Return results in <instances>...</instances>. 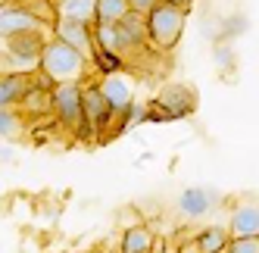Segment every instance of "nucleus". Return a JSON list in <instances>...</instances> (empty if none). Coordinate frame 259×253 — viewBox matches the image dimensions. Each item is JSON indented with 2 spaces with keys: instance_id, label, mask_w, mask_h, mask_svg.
Here are the masks:
<instances>
[{
  "instance_id": "nucleus-18",
  "label": "nucleus",
  "mask_w": 259,
  "mask_h": 253,
  "mask_svg": "<svg viewBox=\"0 0 259 253\" xmlns=\"http://www.w3.org/2000/svg\"><path fill=\"white\" fill-rule=\"evenodd\" d=\"M57 16L94 22V0H57Z\"/></svg>"
},
{
  "instance_id": "nucleus-2",
  "label": "nucleus",
  "mask_w": 259,
  "mask_h": 253,
  "mask_svg": "<svg viewBox=\"0 0 259 253\" xmlns=\"http://www.w3.org/2000/svg\"><path fill=\"white\" fill-rule=\"evenodd\" d=\"M184 25H188V10L159 0V4L147 13V38H150V47L162 50V53L175 50V44L184 34Z\"/></svg>"
},
{
  "instance_id": "nucleus-6",
  "label": "nucleus",
  "mask_w": 259,
  "mask_h": 253,
  "mask_svg": "<svg viewBox=\"0 0 259 253\" xmlns=\"http://www.w3.org/2000/svg\"><path fill=\"white\" fill-rule=\"evenodd\" d=\"M47 38H50V34H44L41 28H38V31L13 34V38H4V41H7V57L19 66L22 72H25V69H38V66H41V50H44Z\"/></svg>"
},
{
  "instance_id": "nucleus-26",
  "label": "nucleus",
  "mask_w": 259,
  "mask_h": 253,
  "mask_svg": "<svg viewBox=\"0 0 259 253\" xmlns=\"http://www.w3.org/2000/svg\"><path fill=\"white\" fill-rule=\"evenodd\" d=\"M97 253H103V250H97Z\"/></svg>"
},
{
  "instance_id": "nucleus-22",
  "label": "nucleus",
  "mask_w": 259,
  "mask_h": 253,
  "mask_svg": "<svg viewBox=\"0 0 259 253\" xmlns=\"http://www.w3.org/2000/svg\"><path fill=\"white\" fill-rule=\"evenodd\" d=\"M128 4H132V10L135 13H141V16H147V13H150L156 4H159V0H128Z\"/></svg>"
},
{
  "instance_id": "nucleus-13",
  "label": "nucleus",
  "mask_w": 259,
  "mask_h": 253,
  "mask_svg": "<svg viewBox=\"0 0 259 253\" xmlns=\"http://www.w3.org/2000/svg\"><path fill=\"white\" fill-rule=\"evenodd\" d=\"M156 250V231L141 222L132 228H122V238H119V253H153Z\"/></svg>"
},
{
  "instance_id": "nucleus-12",
  "label": "nucleus",
  "mask_w": 259,
  "mask_h": 253,
  "mask_svg": "<svg viewBox=\"0 0 259 253\" xmlns=\"http://www.w3.org/2000/svg\"><path fill=\"white\" fill-rule=\"evenodd\" d=\"M34 85V78H28V72H0V106H19L22 97L28 94V88Z\"/></svg>"
},
{
  "instance_id": "nucleus-5",
  "label": "nucleus",
  "mask_w": 259,
  "mask_h": 253,
  "mask_svg": "<svg viewBox=\"0 0 259 253\" xmlns=\"http://www.w3.org/2000/svg\"><path fill=\"white\" fill-rule=\"evenodd\" d=\"M153 103H156L172 122H178V119H188V116L197 113V91H194L191 85L172 81V85H162V88H159V94H156Z\"/></svg>"
},
{
  "instance_id": "nucleus-15",
  "label": "nucleus",
  "mask_w": 259,
  "mask_h": 253,
  "mask_svg": "<svg viewBox=\"0 0 259 253\" xmlns=\"http://www.w3.org/2000/svg\"><path fill=\"white\" fill-rule=\"evenodd\" d=\"M228 241H231V231L222 225H209L197 234L200 253H228Z\"/></svg>"
},
{
  "instance_id": "nucleus-14",
  "label": "nucleus",
  "mask_w": 259,
  "mask_h": 253,
  "mask_svg": "<svg viewBox=\"0 0 259 253\" xmlns=\"http://www.w3.org/2000/svg\"><path fill=\"white\" fill-rule=\"evenodd\" d=\"M228 231L231 238L259 234V203H237L228 216Z\"/></svg>"
},
{
  "instance_id": "nucleus-3",
  "label": "nucleus",
  "mask_w": 259,
  "mask_h": 253,
  "mask_svg": "<svg viewBox=\"0 0 259 253\" xmlns=\"http://www.w3.org/2000/svg\"><path fill=\"white\" fill-rule=\"evenodd\" d=\"M81 85H84V81H66V85H53V88H50L53 116H57L60 125H63V129H69V132H81V125H84Z\"/></svg>"
},
{
  "instance_id": "nucleus-19",
  "label": "nucleus",
  "mask_w": 259,
  "mask_h": 253,
  "mask_svg": "<svg viewBox=\"0 0 259 253\" xmlns=\"http://www.w3.org/2000/svg\"><path fill=\"white\" fill-rule=\"evenodd\" d=\"M228 253H259V234H244V238H231Z\"/></svg>"
},
{
  "instance_id": "nucleus-10",
  "label": "nucleus",
  "mask_w": 259,
  "mask_h": 253,
  "mask_svg": "<svg viewBox=\"0 0 259 253\" xmlns=\"http://www.w3.org/2000/svg\"><path fill=\"white\" fill-rule=\"evenodd\" d=\"M219 206V194L212 188H203V185H191L178 194V213L184 219H203L209 209Z\"/></svg>"
},
{
  "instance_id": "nucleus-23",
  "label": "nucleus",
  "mask_w": 259,
  "mask_h": 253,
  "mask_svg": "<svg viewBox=\"0 0 259 253\" xmlns=\"http://www.w3.org/2000/svg\"><path fill=\"white\" fill-rule=\"evenodd\" d=\"M178 253H200L197 238H194V241H181V244H178Z\"/></svg>"
},
{
  "instance_id": "nucleus-9",
  "label": "nucleus",
  "mask_w": 259,
  "mask_h": 253,
  "mask_svg": "<svg viewBox=\"0 0 259 253\" xmlns=\"http://www.w3.org/2000/svg\"><path fill=\"white\" fill-rule=\"evenodd\" d=\"M97 88L103 91V97L109 100V106H113V116H116V122H119V116L135 103V88H132V81H128L122 72H103V75L97 78Z\"/></svg>"
},
{
  "instance_id": "nucleus-21",
  "label": "nucleus",
  "mask_w": 259,
  "mask_h": 253,
  "mask_svg": "<svg viewBox=\"0 0 259 253\" xmlns=\"http://www.w3.org/2000/svg\"><path fill=\"white\" fill-rule=\"evenodd\" d=\"M132 225H141V216H138V209H122L119 213V228H132Z\"/></svg>"
},
{
  "instance_id": "nucleus-11",
  "label": "nucleus",
  "mask_w": 259,
  "mask_h": 253,
  "mask_svg": "<svg viewBox=\"0 0 259 253\" xmlns=\"http://www.w3.org/2000/svg\"><path fill=\"white\" fill-rule=\"evenodd\" d=\"M41 25L44 22L34 13H28L22 4L0 7V38H13V34H22V31H38Z\"/></svg>"
},
{
  "instance_id": "nucleus-20",
  "label": "nucleus",
  "mask_w": 259,
  "mask_h": 253,
  "mask_svg": "<svg viewBox=\"0 0 259 253\" xmlns=\"http://www.w3.org/2000/svg\"><path fill=\"white\" fill-rule=\"evenodd\" d=\"M212 57H215V66H219L222 72H231V69H234V47H231V44H215Z\"/></svg>"
},
{
  "instance_id": "nucleus-24",
  "label": "nucleus",
  "mask_w": 259,
  "mask_h": 253,
  "mask_svg": "<svg viewBox=\"0 0 259 253\" xmlns=\"http://www.w3.org/2000/svg\"><path fill=\"white\" fill-rule=\"evenodd\" d=\"M165 4H175V7H184V10H191V7H194V0H165Z\"/></svg>"
},
{
  "instance_id": "nucleus-16",
  "label": "nucleus",
  "mask_w": 259,
  "mask_h": 253,
  "mask_svg": "<svg viewBox=\"0 0 259 253\" xmlns=\"http://www.w3.org/2000/svg\"><path fill=\"white\" fill-rule=\"evenodd\" d=\"M25 135V119L13 106H0V141H19Z\"/></svg>"
},
{
  "instance_id": "nucleus-1",
  "label": "nucleus",
  "mask_w": 259,
  "mask_h": 253,
  "mask_svg": "<svg viewBox=\"0 0 259 253\" xmlns=\"http://www.w3.org/2000/svg\"><path fill=\"white\" fill-rule=\"evenodd\" d=\"M41 75L50 81V85H66V81H84L91 63L81 57L75 47H69L66 41L60 38H47L44 50H41Z\"/></svg>"
},
{
  "instance_id": "nucleus-25",
  "label": "nucleus",
  "mask_w": 259,
  "mask_h": 253,
  "mask_svg": "<svg viewBox=\"0 0 259 253\" xmlns=\"http://www.w3.org/2000/svg\"><path fill=\"white\" fill-rule=\"evenodd\" d=\"M7 159H13V147H0V162H7Z\"/></svg>"
},
{
  "instance_id": "nucleus-4",
  "label": "nucleus",
  "mask_w": 259,
  "mask_h": 253,
  "mask_svg": "<svg viewBox=\"0 0 259 253\" xmlns=\"http://www.w3.org/2000/svg\"><path fill=\"white\" fill-rule=\"evenodd\" d=\"M53 38L66 41L69 47H75L88 63H94L97 53V41H94V22H81V19H66V16H57V22L50 25Z\"/></svg>"
},
{
  "instance_id": "nucleus-7",
  "label": "nucleus",
  "mask_w": 259,
  "mask_h": 253,
  "mask_svg": "<svg viewBox=\"0 0 259 253\" xmlns=\"http://www.w3.org/2000/svg\"><path fill=\"white\" fill-rule=\"evenodd\" d=\"M81 103H84V125H81V132L88 129L91 135H100L109 122H116L113 106H109V100L103 97V91L97 88V81L81 85Z\"/></svg>"
},
{
  "instance_id": "nucleus-17",
  "label": "nucleus",
  "mask_w": 259,
  "mask_h": 253,
  "mask_svg": "<svg viewBox=\"0 0 259 253\" xmlns=\"http://www.w3.org/2000/svg\"><path fill=\"white\" fill-rule=\"evenodd\" d=\"M132 13L128 0H94V22H119Z\"/></svg>"
},
{
  "instance_id": "nucleus-8",
  "label": "nucleus",
  "mask_w": 259,
  "mask_h": 253,
  "mask_svg": "<svg viewBox=\"0 0 259 253\" xmlns=\"http://www.w3.org/2000/svg\"><path fill=\"white\" fill-rule=\"evenodd\" d=\"M116 31H119V47H122V57L125 60H135L138 53H144L150 47V38H147V16L141 13H128L125 19L116 22Z\"/></svg>"
}]
</instances>
